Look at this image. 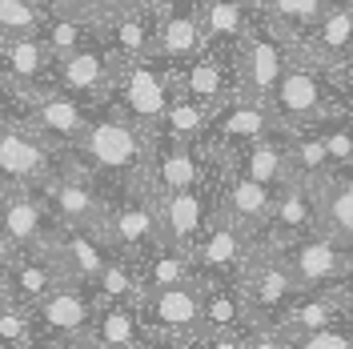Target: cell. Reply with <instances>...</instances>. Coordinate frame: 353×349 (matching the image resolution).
<instances>
[{
  "mask_svg": "<svg viewBox=\"0 0 353 349\" xmlns=\"http://www.w3.org/2000/svg\"><path fill=\"white\" fill-rule=\"evenodd\" d=\"M149 141H153V132L137 129L109 109H97L88 129L81 132V141L68 149V161L77 169H85L109 197H117L129 193V189H141Z\"/></svg>",
  "mask_w": 353,
  "mask_h": 349,
  "instance_id": "cell-1",
  "label": "cell"
},
{
  "mask_svg": "<svg viewBox=\"0 0 353 349\" xmlns=\"http://www.w3.org/2000/svg\"><path fill=\"white\" fill-rule=\"evenodd\" d=\"M173 97H176V65H169L165 57L117 61V72H112V85L105 92L101 109L125 117L137 129L157 132Z\"/></svg>",
  "mask_w": 353,
  "mask_h": 349,
  "instance_id": "cell-2",
  "label": "cell"
},
{
  "mask_svg": "<svg viewBox=\"0 0 353 349\" xmlns=\"http://www.w3.org/2000/svg\"><path fill=\"white\" fill-rule=\"evenodd\" d=\"M337 101H341V81L325 68L293 57L281 85L269 97V109L281 129H309V125H321L325 117H337L341 112Z\"/></svg>",
  "mask_w": 353,
  "mask_h": 349,
  "instance_id": "cell-3",
  "label": "cell"
},
{
  "mask_svg": "<svg viewBox=\"0 0 353 349\" xmlns=\"http://www.w3.org/2000/svg\"><path fill=\"white\" fill-rule=\"evenodd\" d=\"M293 57H297V41L285 37L281 28H273L265 17H257V21L249 24V32L237 41V48H233L237 92L269 101L273 88L281 85L285 68L293 65Z\"/></svg>",
  "mask_w": 353,
  "mask_h": 349,
  "instance_id": "cell-4",
  "label": "cell"
},
{
  "mask_svg": "<svg viewBox=\"0 0 353 349\" xmlns=\"http://www.w3.org/2000/svg\"><path fill=\"white\" fill-rule=\"evenodd\" d=\"M221 161L213 153H205V145L193 141H169L157 137L149 141V157H145V173H141V189L153 197L181 193V189H197L217 181Z\"/></svg>",
  "mask_w": 353,
  "mask_h": 349,
  "instance_id": "cell-5",
  "label": "cell"
},
{
  "mask_svg": "<svg viewBox=\"0 0 353 349\" xmlns=\"http://www.w3.org/2000/svg\"><path fill=\"white\" fill-rule=\"evenodd\" d=\"M101 241L109 245L112 253L137 261L141 253H149L153 245H161V217H157V201L145 189H129V193H117L105 209V217L97 225Z\"/></svg>",
  "mask_w": 353,
  "mask_h": 349,
  "instance_id": "cell-6",
  "label": "cell"
},
{
  "mask_svg": "<svg viewBox=\"0 0 353 349\" xmlns=\"http://www.w3.org/2000/svg\"><path fill=\"white\" fill-rule=\"evenodd\" d=\"M57 233V221L44 205L41 189L0 185V257L41 253Z\"/></svg>",
  "mask_w": 353,
  "mask_h": 349,
  "instance_id": "cell-7",
  "label": "cell"
},
{
  "mask_svg": "<svg viewBox=\"0 0 353 349\" xmlns=\"http://www.w3.org/2000/svg\"><path fill=\"white\" fill-rule=\"evenodd\" d=\"M269 132H281L269 101L233 92L225 105H217V109L209 112V132H205L201 145H205V153H213V157H229V153H237V149H245V145L269 137Z\"/></svg>",
  "mask_w": 353,
  "mask_h": 349,
  "instance_id": "cell-8",
  "label": "cell"
},
{
  "mask_svg": "<svg viewBox=\"0 0 353 349\" xmlns=\"http://www.w3.org/2000/svg\"><path fill=\"white\" fill-rule=\"evenodd\" d=\"M237 289H241L253 326H273L293 306V297L301 293L297 281L289 277V269L277 261V253L269 245H257V253L249 257V265H245L241 277H237Z\"/></svg>",
  "mask_w": 353,
  "mask_h": 349,
  "instance_id": "cell-9",
  "label": "cell"
},
{
  "mask_svg": "<svg viewBox=\"0 0 353 349\" xmlns=\"http://www.w3.org/2000/svg\"><path fill=\"white\" fill-rule=\"evenodd\" d=\"M41 197H44V205H48V213H52L57 225H81V229H97L101 217H105V209H109V201H112L85 169H77L68 161V153L61 161V169L41 185Z\"/></svg>",
  "mask_w": 353,
  "mask_h": 349,
  "instance_id": "cell-10",
  "label": "cell"
},
{
  "mask_svg": "<svg viewBox=\"0 0 353 349\" xmlns=\"http://www.w3.org/2000/svg\"><path fill=\"white\" fill-rule=\"evenodd\" d=\"M65 153L52 149L41 132H32L24 121L0 125V185L17 189H41L48 177L61 169Z\"/></svg>",
  "mask_w": 353,
  "mask_h": 349,
  "instance_id": "cell-11",
  "label": "cell"
},
{
  "mask_svg": "<svg viewBox=\"0 0 353 349\" xmlns=\"http://www.w3.org/2000/svg\"><path fill=\"white\" fill-rule=\"evenodd\" d=\"M277 253V261L289 269V277L297 281L301 293L309 289H330L337 277H345L353 269V249L341 241L325 237V233H309L289 245H269Z\"/></svg>",
  "mask_w": 353,
  "mask_h": 349,
  "instance_id": "cell-12",
  "label": "cell"
},
{
  "mask_svg": "<svg viewBox=\"0 0 353 349\" xmlns=\"http://www.w3.org/2000/svg\"><path fill=\"white\" fill-rule=\"evenodd\" d=\"M141 321L149 341H165V346H181L193 333H201V281L169 285V289H153L141 297Z\"/></svg>",
  "mask_w": 353,
  "mask_h": 349,
  "instance_id": "cell-13",
  "label": "cell"
},
{
  "mask_svg": "<svg viewBox=\"0 0 353 349\" xmlns=\"http://www.w3.org/2000/svg\"><path fill=\"white\" fill-rule=\"evenodd\" d=\"M28 313L37 326V349L48 346V341H81L92 326V317H97V297H92V285L65 281Z\"/></svg>",
  "mask_w": 353,
  "mask_h": 349,
  "instance_id": "cell-14",
  "label": "cell"
},
{
  "mask_svg": "<svg viewBox=\"0 0 353 349\" xmlns=\"http://www.w3.org/2000/svg\"><path fill=\"white\" fill-rule=\"evenodd\" d=\"M297 57L333 72L337 81L353 65V8L350 0H330L325 12L297 37Z\"/></svg>",
  "mask_w": 353,
  "mask_h": 349,
  "instance_id": "cell-15",
  "label": "cell"
},
{
  "mask_svg": "<svg viewBox=\"0 0 353 349\" xmlns=\"http://www.w3.org/2000/svg\"><path fill=\"white\" fill-rule=\"evenodd\" d=\"M253 253H257V237H249L241 225H233L229 217L213 213V221L205 225L197 249H193L197 281H237Z\"/></svg>",
  "mask_w": 353,
  "mask_h": 349,
  "instance_id": "cell-16",
  "label": "cell"
},
{
  "mask_svg": "<svg viewBox=\"0 0 353 349\" xmlns=\"http://www.w3.org/2000/svg\"><path fill=\"white\" fill-rule=\"evenodd\" d=\"M92 112L97 109H88L85 101H77V97H68L65 88L52 85V88H44V92H32V97H28L24 125L32 132H41L52 149L68 153V149L81 141V132L88 129Z\"/></svg>",
  "mask_w": 353,
  "mask_h": 349,
  "instance_id": "cell-17",
  "label": "cell"
},
{
  "mask_svg": "<svg viewBox=\"0 0 353 349\" xmlns=\"http://www.w3.org/2000/svg\"><path fill=\"white\" fill-rule=\"evenodd\" d=\"M153 201H157V217H161V237L169 245H176V249H185V253H193L205 225L217 213V181L197 185V189H181V193L153 197Z\"/></svg>",
  "mask_w": 353,
  "mask_h": 349,
  "instance_id": "cell-18",
  "label": "cell"
},
{
  "mask_svg": "<svg viewBox=\"0 0 353 349\" xmlns=\"http://www.w3.org/2000/svg\"><path fill=\"white\" fill-rule=\"evenodd\" d=\"M112 72H117V61H112L109 48L97 41V32H92V41H85L81 48H72L68 57L57 61L52 81H57V88H65L68 97L85 101L88 109H101L105 92L112 85Z\"/></svg>",
  "mask_w": 353,
  "mask_h": 349,
  "instance_id": "cell-19",
  "label": "cell"
},
{
  "mask_svg": "<svg viewBox=\"0 0 353 349\" xmlns=\"http://www.w3.org/2000/svg\"><path fill=\"white\" fill-rule=\"evenodd\" d=\"M217 161H221V157H217ZM273 193H277V189H269V185L253 181V177L233 173V169H225V161H221V173H217V213H221V217H229L233 225H241L249 237H257V245H261V233H265V225H269Z\"/></svg>",
  "mask_w": 353,
  "mask_h": 349,
  "instance_id": "cell-20",
  "label": "cell"
},
{
  "mask_svg": "<svg viewBox=\"0 0 353 349\" xmlns=\"http://www.w3.org/2000/svg\"><path fill=\"white\" fill-rule=\"evenodd\" d=\"M237 92V72H233V57L229 52H213L201 48L197 57L176 65V97L197 101L201 109H217Z\"/></svg>",
  "mask_w": 353,
  "mask_h": 349,
  "instance_id": "cell-21",
  "label": "cell"
},
{
  "mask_svg": "<svg viewBox=\"0 0 353 349\" xmlns=\"http://www.w3.org/2000/svg\"><path fill=\"white\" fill-rule=\"evenodd\" d=\"M309 233H321L317 229V193L305 181H285L273 193V209H269L261 245H289V241L309 237Z\"/></svg>",
  "mask_w": 353,
  "mask_h": 349,
  "instance_id": "cell-22",
  "label": "cell"
},
{
  "mask_svg": "<svg viewBox=\"0 0 353 349\" xmlns=\"http://www.w3.org/2000/svg\"><path fill=\"white\" fill-rule=\"evenodd\" d=\"M48 253L57 257V265L65 269L68 281H81V285L97 281V273L112 257V249L101 241V233L81 229V225H57V233L48 241Z\"/></svg>",
  "mask_w": 353,
  "mask_h": 349,
  "instance_id": "cell-23",
  "label": "cell"
},
{
  "mask_svg": "<svg viewBox=\"0 0 353 349\" xmlns=\"http://www.w3.org/2000/svg\"><path fill=\"white\" fill-rule=\"evenodd\" d=\"M92 32H97V41L109 48L112 61H145V57H157V8L153 4H141L132 12H121L112 21L97 24Z\"/></svg>",
  "mask_w": 353,
  "mask_h": 349,
  "instance_id": "cell-24",
  "label": "cell"
},
{
  "mask_svg": "<svg viewBox=\"0 0 353 349\" xmlns=\"http://www.w3.org/2000/svg\"><path fill=\"white\" fill-rule=\"evenodd\" d=\"M0 72L21 88L24 97L57 85L52 81L57 61H52V52L41 44V37H8V41H0Z\"/></svg>",
  "mask_w": 353,
  "mask_h": 349,
  "instance_id": "cell-25",
  "label": "cell"
},
{
  "mask_svg": "<svg viewBox=\"0 0 353 349\" xmlns=\"http://www.w3.org/2000/svg\"><path fill=\"white\" fill-rule=\"evenodd\" d=\"M4 265V277H8V289H12V301L17 306H37L44 301L57 285H65V269L57 265V257L41 249V253H12V257H0Z\"/></svg>",
  "mask_w": 353,
  "mask_h": 349,
  "instance_id": "cell-26",
  "label": "cell"
},
{
  "mask_svg": "<svg viewBox=\"0 0 353 349\" xmlns=\"http://www.w3.org/2000/svg\"><path fill=\"white\" fill-rule=\"evenodd\" d=\"M201 32H205V48L213 52H229L249 32V24L261 17L257 0H197Z\"/></svg>",
  "mask_w": 353,
  "mask_h": 349,
  "instance_id": "cell-27",
  "label": "cell"
},
{
  "mask_svg": "<svg viewBox=\"0 0 353 349\" xmlns=\"http://www.w3.org/2000/svg\"><path fill=\"white\" fill-rule=\"evenodd\" d=\"M221 161H225V169H233V173H241V177H253V181H261L269 189H281L285 181H293L285 129L269 132V137H261V141H253V145H245V149H237V153H229V157H221Z\"/></svg>",
  "mask_w": 353,
  "mask_h": 349,
  "instance_id": "cell-28",
  "label": "cell"
},
{
  "mask_svg": "<svg viewBox=\"0 0 353 349\" xmlns=\"http://www.w3.org/2000/svg\"><path fill=\"white\" fill-rule=\"evenodd\" d=\"M317 193V229L353 249V169H333L313 185Z\"/></svg>",
  "mask_w": 353,
  "mask_h": 349,
  "instance_id": "cell-29",
  "label": "cell"
},
{
  "mask_svg": "<svg viewBox=\"0 0 353 349\" xmlns=\"http://www.w3.org/2000/svg\"><path fill=\"white\" fill-rule=\"evenodd\" d=\"M85 341L88 349H145L149 333H145L137 306H97Z\"/></svg>",
  "mask_w": 353,
  "mask_h": 349,
  "instance_id": "cell-30",
  "label": "cell"
},
{
  "mask_svg": "<svg viewBox=\"0 0 353 349\" xmlns=\"http://www.w3.org/2000/svg\"><path fill=\"white\" fill-rule=\"evenodd\" d=\"M337 321H350V313L341 309V301L333 297L330 289H309V293H297L293 297V306L273 326L293 341V337H305V333H317V329H330Z\"/></svg>",
  "mask_w": 353,
  "mask_h": 349,
  "instance_id": "cell-31",
  "label": "cell"
},
{
  "mask_svg": "<svg viewBox=\"0 0 353 349\" xmlns=\"http://www.w3.org/2000/svg\"><path fill=\"white\" fill-rule=\"evenodd\" d=\"M201 48H205V32H201L197 4L157 12V57H165L169 65H181V61L197 57Z\"/></svg>",
  "mask_w": 353,
  "mask_h": 349,
  "instance_id": "cell-32",
  "label": "cell"
},
{
  "mask_svg": "<svg viewBox=\"0 0 353 349\" xmlns=\"http://www.w3.org/2000/svg\"><path fill=\"white\" fill-rule=\"evenodd\" d=\"M253 326L237 281H201V329L205 333H245Z\"/></svg>",
  "mask_w": 353,
  "mask_h": 349,
  "instance_id": "cell-33",
  "label": "cell"
},
{
  "mask_svg": "<svg viewBox=\"0 0 353 349\" xmlns=\"http://www.w3.org/2000/svg\"><path fill=\"white\" fill-rule=\"evenodd\" d=\"M137 281H141V293H153V289H169V285H185L197 281V269H193V253L176 249L169 241L153 245L149 253L137 257Z\"/></svg>",
  "mask_w": 353,
  "mask_h": 349,
  "instance_id": "cell-34",
  "label": "cell"
},
{
  "mask_svg": "<svg viewBox=\"0 0 353 349\" xmlns=\"http://www.w3.org/2000/svg\"><path fill=\"white\" fill-rule=\"evenodd\" d=\"M37 37H41V44L52 52V61H61V57H68L72 48H81L85 41H92V24H88L68 0H57V4L44 8Z\"/></svg>",
  "mask_w": 353,
  "mask_h": 349,
  "instance_id": "cell-35",
  "label": "cell"
},
{
  "mask_svg": "<svg viewBox=\"0 0 353 349\" xmlns=\"http://www.w3.org/2000/svg\"><path fill=\"white\" fill-rule=\"evenodd\" d=\"M92 297H97V306H141L145 293L137 281V265L121 253H112L92 281Z\"/></svg>",
  "mask_w": 353,
  "mask_h": 349,
  "instance_id": "cell-36",
  "label": "cell"
},
{
  "mask_svg": "<svg viewBox=\"0 0 353 349\" xmlns=\"http://www.w3.org/2000/svg\"><path fill=\"white\" fill-rule=\"evenodd\" d=\"M289 141V169H293V181H305V185H317L333 173V161L321 145V137L313 129H285Z\"/></svg>",
  "mask_w": 353,
  "mask_h": 349,
  "instance_id": "cell-37",
  "label": "cell"
},
{
  "mask_svg": "<svg viewBox=\"0 0 353 349\" xmlns=\"http://www.w3.org/2000/svg\"><path fill=\"white\" fill-rule=\"evenodd\" d=\"M205 132H209V109H201L197 101H189V97H173L165 117H161V125H157V137L193 141V145L205 141Z\"/></svg>",
  "mask_w": 353,
  "mask_h": 349,
  "instance_id": "cell-38",
  "label": "cell"
},
{
  "mask_svg": "<svg viewBox=\"0 0 353 349\" xmlns=\"http://www.w3.org/2000/svg\"><path fill=\"white\" fill-rule=\"evenodd\" d=\"M325 4L330 0H257L265 21L273 24V28H281L285 37H293V41L325 12Z\"/></svg>",
  "mask_w": 353,
  "mask_h": 349,
  "instance_id": "cell-39",
  "label": "cell"
},
{
  "mask_svg": "<svg viewBox=\"0 0 353 349\" xmlns=\"http://www.w3.org/2000/svg\"><path fill=\"white\" fill-rule=\"evenodd\" d=\"M309 129L321 137L333 169H353V121H345V117L337 112V117H325L321 125H309Z\"/></svg>",
  "mask_w": 353,
  "mask_h": 349,
  "instance_id": "cell-40",
  "label": "cell"
},
{
  "mask_svg": "<svg viewBox=\"0 0 353 349\" xmlns=\"http://www.w3.org/2000/svg\"><path fill=\"white\" fill-rule=\"evenodd\" d=\"M44 8L37 0H0V41L8 37H37Z\"/></svg>",
  "mask_w": 353,
  "mask_h": 349,
  "instance_id": "cell-41",
  "label": "cell"
},
{
  "mask_svg": "<svg viewBox=\"0 0 353 349\" xmlns=\"http://www.w3.org/2000/svg\"><path fill=\"white\" fill-rule=\"evenodd\" d=\"M0 341H8L12 349H37V326L28 306H4L0 309Z\"/></svg>",
  "mask_w": 353,
  "mask_h": 349,
  "instance_id": "cell-42",
  "label": "cell"
},
{
  "mask_svg": "<svg viewBox=\"0 0 353 349\" xmlns=\"http://www.w3.org/2000/svg\"><path fill=\"white\" fill-rule=\"evenodd\" d=\"M289 349H353V317L350 321H337L330 329L305 333V337H293Z\"/></svg>",
  "mask_w": 353,
  "mask_h": 349,
  "instance_id": "cell-43",
  "label": "cell"
},
{
  "mask_svg": "<svg viewBox=\"0 0 353 349\" xmlns=\"http://www.w3.org/2000/svg\"><path fill=\"white\" fill-rule=\"evenodd\" d=\"M68 4L97 28V24L112 21V17H121V12H132V8H141V4H149V0H68Z\"/></svg>",
  "mask_w": 353,
  "mask_h": 349,
  "instance_id": "cell-44",
  "label": "cell"
},
{
  "mask_svg": "<svg viewBox=\"0 0 353 349\" xmlns=\"http://www.w3.org/2000/svg\"><path fill=\"white\" fill-rule=\"evenodd\" d=\"M24 109H28V97L12 85L4 72H0V125H12V121H24Z\"/></svg>",
  "mask_w": 353,
  "mask_h": 349,
  "instance_id": "cell-45",
  "label": "cell"
},
{
  "mask_svg": "<svg viewBox=\"0 0 353 349\" xmlns=\"http://www.w3.org/2000/svg\"><path fill=\"white\" fill-rule=\"evenodd\" d=\"M245 349H289V337L277 326H249L241 333Z\"/></svg>",
  "mask_w": 353,
  "mask_h": 349,
  "instance_id": "cell-46",
  "label": "cell"
},
{
  "mask_svg": "<svg viewBox=\"0 0 353 349\" xmlns=\"http://www.w3.org/2000/svg\"><path fill=\"white\" fill-rule=\"evenodd\" d=\"M176 349H245L241 346V333H193L189 341H181Z\"/></svg>",
  "mask_w": 353,
  "mask_h": 349,
  "instance_id": "cell-47",
  "label": "cell"
},
{
  "mask_svg": "<svg viewBox=\"0 0 353 349\" xmlns=\"http://www.w3.org/2000/svg\"><path fill=\"white\" fill-rule=\"evenodd\" d=\"M330 293L337 297V301H341V309H345V313L353 317V269L345 273V277H337V281L330 285Z\"/></svg>",
  "mask_w": 353,
  "mask_h": 349,
  "instance_id": "cell-48",
  "label": "cell"
},
{
  "mask_svg": "<svg viewBox=\"0 0 353 349\" xmlns=\"http://www.w3.org/2000/svg\"><path fill=\"white\" fill-rule=\"evenodd\" d=\"M337 105H341V117L353 121V81H341V101Z\"/></svg>",
  "mask_w": 353,
  "mask_h": 349,
  "instance_id": "cell-49",
  "label": "cell"
},
{
  "mask_svg": "<svg viewBox=\"0 0 353 349\" xmlns=\"http://www.w3.org/2000/svg\"><path fill=\"white\" fill-rule=\"evenodd\" d=\"M157 12H169V8H189V4H197V0H149Z\"/></svg>",
  "mask_w": 353,
  "mask_h": 349,
  "instance_id": "cell-50",
  "label": "cell"
},
{
  "mask_svg": "<svg viewBox=\"0 0 353 349\" xmlns=\"http://www.w3.org/2000/svg\"><path fill=\"white\" fill-rule=\"evenodd\" d=\"M12 306V289H8V277H4V265H0V309Z\"/></svg>",
  "mask_w": 353,
  "mask_h": 349,
  "instance_id": "cell-51",
  "label": "cell"
},
{
  "mask_svg": "<svg viewBox=\"0 0 353 349\" xmlns=\"http://www.w3.org/2000/svg\"><path fill=\"white\" fill-rule=\"evenodd\" d=\"M41 349H88V341L81 337V341H48V346H41Z\"/></svg>",
  "mask_w": 353,
  "mask_h": 349,
  "instance_id": "cell-52",
  "label": "cell"
},
{
  "mask_svg": "<svg viewBox=\"0 0 353 349\" xmlns=\"http://www.w3.org/2000/svg\"><path fill=\"white\" fill-rule=\"evenodd\" d=\"M145 349H169V346H165V341H149Z\"/></svg>",
  "mask_w": 353,
  "mask_h": 349,
  "instance_id": "cell-53",
  "label": "cell"
},
{
  "mask_svg": "<svg viewBox=\"0 0 353 349\" xmlns=\"http://www.w3.org/2000/svg\"><path fill=\"white\" fill-rule=\"evenodd\" d=\"M341 81H353V65H350V68H345V77H341Z\"/></svg>",
  "mask_w": 353,
  "mask_h": 349,
  "instance_id": "cell-54",
  "label": "cell"
},
{
  "mask_svg": "<svg viewBox=\"0 0 353 349\" xmlns=\"http://www.w3.org/2000/svg\"><path fill=\"white\" fill-rule=\"evenodd\" d=\"M37 4H41V8H48V4H57V0H37Z\"/></svg>",
  "mask_w": 353,
  "mask_h": 349,
  "instance_id": "cell-55",
  "label": "cell"
},
{
  "mask_svg": "<svg viewBox=\"0 0 353 349\" xmlns=\"http://www.w3.org/2000/svg\"><path fill=\"white\" fill-rule=\"evenodd\" d=\"M0 349H12V346H8V341H0Z\"/></svg>",
  "mask_w": 353,
  "mask_h": 349,
  "instance_id": "cell-56",
  "label": "cell"
},
{
  "mask_svg": "<svg viewBox=\"0 0 353 349\" xmlns=\"http://www.w3.org/2000/svg\"><path fill=\"white\" fill-rule=\"evenodd\" d=\"M350 8H353V0H350Z\"/></svg>",
  "mask_w": 353,
  "mask_h": 349,
  "instance_id": "cell-57",
  "label": "cell"
},
{
  "mask_svg": "<svg viewBox=\"0 0 353 349\" xmlns=\"http://www.w3.org/2000/svg\"><path fill=\"white\" fill-rule=\"evenodd\" d=\"M169 349H176V346H169Z\"/></svg>",
  "mask_w": 353,
  "mask_h": 349,
  "instance_id": "cell-58",
  "label": "cell"
}]
</instances>
